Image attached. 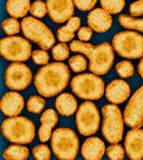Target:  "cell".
Listing matches in <instances>:
<instances>
[{
	"label": "cell",
	"instance_id": "cell-1",
	"mask_svg": "<svg viewBox=\"0 0 143 160\" xmlns=\"http://www.w3.org/2000/svg\"><path fill=\"white\" fill-rule=\"evenodd\" d=\"M69 65L62 61L48 62L43 65L34 76V86L39 95L44 98L57 97L69 83Z\"/></svg>",
	"mask_w": 143,
	"mask_h": 160
},
{
	"label": "cell",
	"instance_id": "cell-2",
	"mask_svg": "<svg viewBox=\"0 0 143 160\" xmlns=\"http://www.w3.org/2000/svg\"><path fill=\"white\" fill-rule=\"evenodd\" d=\"M2 134L12 143L29 145L35 138V124L25 116L8 117L2 122Z\"/></svg>",
	"mask_w": 143,
	"mask_h": 160
},
{
	"label": "cell",
	"instance_id": "cell-3",
	"mask_svg": "<svg viewBox=\"0 0 143 160\" xmlns=\"http://www.w3.org/2000/svg\"><path fill=\"white\" fill-rule=\"evenodd\" d=\"M70 89L76 97L83 100H99L106 94V83L101 76L94 73H78L72 78Z\"/></svg>",
	"mask_w": 143,
	"mask_h": 160
},
{
	"label": "cell",
	"instance_id": "cell-4",
	"mask_svg": "<svg viewBox=\"0 0 143 160\" xmlns=\"http://www.w3.org/2000/svg\"><path fill=\"white\" fill-rule=\"evenodd\" d=\"M51 148L53 155L60 160H74L79 151V139L77 133L67 126L53 130L51 137Z\"/></svg>",
	"mask_w": 143,
	"mask_h": 160
},
{
	"label": "cell",
	"instance_id": "cell-5",
	"mask_svg": "<svg viewBox=\"0 0 143 160\" xmlns=\"http://www.w3.org/2000/svg\"><path fill=\"white\" fill-rule=\"evenodd\" d=\"M101 134L109 143H120L124 138L125 120L117 104L109 103L101 107Z\"/></svg>",
	"mask_w": 143,
	"mask_h": 160
},
{
	"label": "cell",
	"instance_id": "cell-6",
	"mask_svg": "<svg viewBox=\"0 0 143 160\" xmlns=\"http://www.w3.org/2000/svg\"><path fill=\"white\" fill-rule=\"evenodd\" d=\"M112 47L124 59L137 60L143 58V35L136 30H124L113 35Z\"/></svg>",
	"mask_w": 143,
	"mask_h": 160
},
{
	"label": "cell",
	"instance_id": "cell-7",
	"mask_svg": "<svg viewBox=\"0 0 143 160\" xmlns=\"http://www.w3.org/2000/svg\"><path fill=\"white\" fill-rule=\"evenodd\" d=\"M21 31L30 42L37 43L43 50H50L55 46V35L51 29L39 18L33 16L25 17L21 21Z\"/></svg>",
	"mask_w": 143,
	"mask_h": 160
},
{
	"label": "cell",
	"instance_id": "cell-8",
	"mask_svg": "<svg viewBox=\"0 0 143 160\" xmlns=\"http://www.w3.org/2000/svg\"><path fill=\"white\" fill-rule=\"evenodd\" d=\"M0 53L3 59L12 62H23L31 58L33 48L25 37L9 35L0 41Z\"/></svg>",
	"mask_w": 143,
	"mask_h": 160
},
{
	"label": "cell",
	"instance_id": "cell-9",
	"mask_svg": "<svg viewBox=\"0 0 143 160\" xmlns=\"http://www.w3.org/2000/svg\"><path fill=\"white\" fill-rule=\"evenodd\" d=\"M85 56L90 60V72L98 76H106L115 62V50L108 42L91 46V48Z\"/></svg>",
	"mask_w": 143,
	"mask_h": 160
},
{
	"label": "cell",
	"instance_id": "cell-10",
	"mask_svg": "<svg viewBox=\"0 0 143 160\" xmlns=\"http://www.w3.org/2000/svg\"><path fill=\"white\" fill-rule=\"evenodd\" d=\"M76 126L83 137L94 135L100 128V112L92 100H86L79 104L76 112Z\"/></svg>",
	"mask_w": 143,
	"mask_h": 160
},
{
	"label": "cell",
	"instance_id": "cell-11",
	"mask_svg": "<svg viewBox=\"0 0 143 160\" xmlns=\"http://www.w3.org/2000/svg\"><path fill=\"white\" fill-rule=\"evenodd\" d=\"M4 82L8 89L13 91H22L34 82L31 69L23 62H12L4 72Z\"/></svg>",
	"mask_w": 143,
	"mask_h": 160
},
{
	"label": "cell",
	"instance_id": "cell-12",
	"mask_svg": "<svg viewBox=\"0 0 143 160\" xmlns=\"http://www.w3.org/2000/svg\"><path fill=\"white\" fill-rule=\"evenodd\" d=\"M125 125L129 128H142L143 125V85L129 98L124 109Z\"/></svg>",
	"mask_w": 143,
	"mask_h": 160
},
{
	"label": "cell",
	"instance_id": "cell-13",
	"mask_svg": "<svg viewBox=\"0 0 143 160\" xmlns=\"http://www.w3.org/2000/svg\"><path fill=\"white\" fill-rule=\"evenodd\" d=\"M48 16L55 23L68 22L74 14L73 0H47Z\"/></svg>",
	"mask_w": 143,
	"mask_h": 160
},
{
	"label": "cell",
	"instance_id": "cell-14",
	"mask_svg": "<svg viewBox=\"0 0 143 160\" xmlns=\"http://www.w3.org/2000/svg\"><path fill=\"white\" fill-rule=\"evenodd\" d=\"M124 147L130 160L143 159V130L141 128H130L125 135Z\"/></svg>",
	"mask_w": 143,
	"mask_h": 160
},
{
	"label": "cell",
	"instance_id": "cell-15",
	"mask_svg": "<svg viewBox=\"0 0 143 160\" xmlns=\"http://www.w3.org/2000/svg\"><path fill=\"white\" fill-rule=\"evenodd\" d=\"M131 94L130 85L124 81L122 78L120 79H113L106 86V98L109 103L113 104H122L126 100H129Z\"/></svg>",
	"mask_w": 143,
	"mask_h": 160
},
{
	"label": "cell",
	"instance_id": "cell-16",
	"mask_svg": "<svg viewBox=\"0 0 143 160\" xmlns=\"http://www.w3.org/2000/svg\"><path fill=\"white\" fill-rule=\"evenodd\" d=\"M23 107H25V99L18 91H8L0 100V111L7 117L18 116Z\"/></svg>",
	"mask_w": 143,
	"mask_h": 160
},
{
	"label": "cell",
	"instance_id": "cell-17",
	"mask_svg": "<svg viewBox=\"0 0 143 160\" xmlns=\"http://www.w3.org/2000/svg\"><path fill=\"white\" fill-rule=\"evenodd\" d=\"M87 25L96 33H107L113 25L112 14L103 8H94L87 14Z\"/></svg>",
	"mask_w": 143,
	"mask_h": 160
},
{
	"label": "cell",
	"instance_id": "cell-18",
	"mask_svg": "<svg viewBox=\"0 0 143 160\" xmlns=\"http://www.w3.org/2000/svg\"><path fill=\"white\" fill-rule=\"evenodd\" d=\"M59 112L53 108H48L42 112L41 115V128L38 130V138L41 142H47L51 141L53 128L56 126L59 121Z\"/></svg>",
	"mask_w": 143,
	"mask_h": 160
},
{
	"label": "cell",
	"instance_id": "cell-19",
	"mask_svg": "<svg viewBox=\"0 0 143 160\" xmlns=\"http://www.w3.org/2000/svg\"><path fill=\"white\" fill-rule=\"evenodd\" d=\"M106 143L98 137H87V139L81 146V155L86 160H100L106 155Z\"/></svg>",
	"mask_w": 143,
	"mask_h": 160
},
{
	"label": "cell",
	"instance_id": "cell-20",
	"mask_svg": "<svg viewBox=\"0 0 143 160\" xmlns=\"http://www.w3.org/2000/svg\"><path fill=\"white\" fill-rule=\"evenodd\" d=\"M55 108L59 112V115L64 117H70L76 115L78 109V103L73 94L61 92L57 95L56 100H55Z\"/></svg>",
	"mask_w": 143,
	"mask_h": 160
},
{
	"label": "cell",
	"instance_id": "cell-21",
	"mask_svg": "<svg viewBox=\"0 0 143 160\" xmlns=\"http://www.w3.org/2000/svg\"><path fill=\"white\" fill-rule=\"evenodd\" d=\"M30 8V0H7L5 3V11L13 18H25Z\"/></svg>",
	"mask_w": 143,
	"mask_h": 160
},
{
	"label": "cell",
	"instance_id": "cell-22",
	"mask_svg": "<svg viewBox=\"0 0 143 160\" xmlns=\"http://www.w3.org/2000/svg\"><path fill=\"white\" fill-rule=\"evenodd\" d=\"M79 26H81V18L79 17H76V16H73L68 22L67 25L61 26L57 29L56 31V37L60 42L62 43H67V42H72L74 38V34L76 31L79 30Z\"/></svg>",
	"mask_w": 143,
	"mask_h": 160
},
{
	"label": "cell",
	"instance_id": "cell-23",
	"mask_svg": "<svg viewBox=\"0 0 143 160\" xmlns=\"http://www.w3.org/2000/svg\"><path fill=\"white\" fill-rule=\"evenodd\" d=\"M30 156V150L26 145L13 143L3 151V159L7 160H25Z\"/></svg>",
	"mask_w": 143,
	"mask_h": 160
},
{
	"label": "cell",
	"instance_id": "cell-24",
	"mask_svg": "<svg viewBox=\"0 0 143 160\" xmlns=\"http://www.w3.org/2000/svg\"><path fill=\"white\" fill-rule=\"evenodd\" d=\"M118 23L125 29L129 30H136L143 34V18H137L133 16H126V14H120L118 16Z\"/></svg>",
	"mask_w": 143,
	"mask_h": 160
},
{
	"label": "cell",
	"instance_id": "cell-25",
	"mask_svg": "<svg viewBox=\"0 0 143 160\" xmlns=\"http://www.w3.org/2000/svg\"><path fill=\"white\" fill-rule=\"evenodd\" d=\"M27 111L30 113L34 115H39L42 113L44 107H46V99L42 95H31V97L27 99Z\"/></svg>",
	"mask_w": 143,
	"mask_h": 160
},
{
	"label": "cell",
	"instance_id": "cell-26",
	"mask_svg": "<svg viewBox=\"0 0 143 160\" xmlns=\"http://www.w3.org/2000/svg\"><path fill=\"white\" fill-rule=\"evenodd\" d=\"M69 68L73 72H76V73H83L89 68V62H87L85 55L78 53L76 56H72L69 59Z\"/></svg>",
	"mask_w": 143,
	"mask_h": 160
},
{
	"label": "cell",
	"instance_id": "cell-27",
	"mask_svg": "<svg viewBox=\"0 0 143 160\" xmlns=\"http://www.w3.org/2000/svg\"><path fill=\"white\" fill-rule=\"evenodd\" d=\"M100 5L108 13L118 14L125 8V0H100Z\"/></svg>",
	"mask_w": 143,
	"mask_h": 160
},
{
	"label": "cell",
	"instance_id": "cell-28",
	"mask_svg": "<svg viewBox=\"0 0 143 160\" xmlns=\"http://www.w3.org/2000/svg\"><path fill=\"white\" fill-rule=\"evenodd\" d=\"M116 73L121 78H130L136 73V68H134L133 62L129 60H122L116 64Z\"/></svg>",
	"mask_w": 143,
	"mask_h": 160
},
{
	"label": "cell",
	"instance_id": "cell-29",
	"mask_svg": "<svg viewBox=\"0 0 143 160\" xmlns=\"http://www.w3.org/2000/svg\"><path fill=\"white\" fill-rule=\"evenodd\" d=\"M2 29L7 35H17L21 30V23L17 21V18H5L2 22Z\"/></svg>",
	"mask_w": 143,
	"mask_h": 160
},
{
	"label": "cell",
	"instance_id": "cell-30",
	"mask_svg": "<svg viewBox=\"0 0 143 160\" xmlns=\"http://www.w3.org/2000/svg\"><path fill=\"white\" fill-rule=\"evenodd\" d=\"M106 155L111 160H122L126 156V151L125 147L118 145V143H111V146L107 147Z\"/></svg>",
	"mask_w": 143,
	"mask_h": 160
},
{
	"label": "cell",
	"instance_id": "cell-31",
	"mask_svg": "<svg viewBox=\"0 0 143 160\" xmlns=\"http://www.w3.org/2000/svg\"><path fill=\"white\" fill-rule=\"evenodd\" d=\"M70 48L67 46V43L60 42L59 44H55L52 47V58L56 61H64L69 58Z\"/></svg>",
	"mask_w": 143,
	"mask_h": 160
},
{
	"label": "cell",
	"instance_id": "cell-32",
	"mask_svg": "<svg viewBox=\"0 0 143 160\" xmlns=\"http://www.w3.org/2000/svg\"><path fill=\"white\" fill-rule=\"evenodd\" d=\"M30 13L35 18H43L44 16L48 13V8H47V3L42 2V0H35L34 3H31Z\"/></svg>",
	"mask_w": 143,
	"mask_h": 160
},
{
	"label": "cell",
	"instance_id": "cell-33",
	"mask_svg": "<svg viewBox=\"0 0 143 160\" xmlns=\"http://www.w3.org/2000/svg\"><path fill=\"white\" fill-rule=\"evenodd\" d=\"M31 154H33L34 159H38V160H50L53 152H52V148H50L48 146L38 145V146H35L33 148Z\"/></svg>",
	"mask_w": 143,
	"mask_h": 160
},
{
	"label": "cell",
	"instance_id": "cell-34",
	"mask_svg": "<svg viewBox=\"0 0 143 160\" xmlns=\"http://www.w3.org/2000/svg\"><path fill=\"white\" fill-rule=\"evenodd\" d=\"M31 60L37 65H47L50 62V55L46 50H35L31 55Z\"/></svg>",
	"mask_w": 143,
	"mask_h": 160
},
{
	"label": "cell",
	"instance_id": "cell-35",
	"mask_svg": "<svg viewBox=\"0 0 143 160\" xmlns=\"http://www.w3.org/2000/svg\"><path fill=\"white\" fill-rule=\"evenodd\" d=\"M91 43L89 42H82V41H72L70 42V46H69V48L70 51H73L76 53H82V55H86L87 52H89V50L91 48Z\"/></svg>",
	"mask_w": 143,
	"mask_h": 160
},
{
	"label": "cell",
	"instance_id": "cell-36",
	"mask_svg": "<svg viewBox=\"0 0 143 160\" xmlns=\"http://www.w3.org/2000/svg\"><path fill=\"white\" fill-rule=\"evenodd\" d=\"M73 2L79 11L86 12V11H92L95 5H96L98 0H73Z\"/></svg>",
	"mask_w": 143,
	"mask_h": 160
},
{
	"label": "cell",
	"instance_id": "cell-37",
	"mask_svg": "<svg viewBox=\"0 0 143 160\" xmlns=\"http://www.w3.org/2000/svg\"><path fill=\"white\" fill-rule=\"evenodd\" d=\"M92 29L90 26H82L79 28V30L77 31V35H78V39L82 42H90L91 38H92Z\"/></svg>",
	"mask_w": 143,
	"mask_h": 160
},
{
	"label": "cell",
	"instance_id": "cell-38",
	"mask_svg": "<svg viewBox=\"0 0 143 160\" xmlns=\"http://www.w3.org/2000/svg\"><path fill=\"white\" fill-rule=\"evenodd\" d=\"M129 13L133 17H142L143 16V0H137L130 4L129 7Z\"/></svg>",
	"mask_w": 143,
	"mask_h": 160
},
{
	"label": "cell",
	"instance_id": "cell-39",
	"mask_svg": "<svg viewBox=\"0 0 143 160\" xmlns=\"http://www.w3.org/2000/svg\"><path fill=\"white\" fill-rule=\"evenodd\" d=\"M138 73H139L141 78L143 79V58L141 59V61H139V64H138Z\"/></svg>",
	"mask_w": 143,
	"mask_h": 160
}]
</instances>
